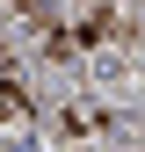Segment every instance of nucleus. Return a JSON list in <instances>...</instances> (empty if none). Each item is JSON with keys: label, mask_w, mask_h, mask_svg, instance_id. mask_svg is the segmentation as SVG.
I'll list each match as a JSON object with an SVG mask.
<instances>
[{"label": "nucleus", "mask_w": 145, "mask_h": 152, "mask_svg": "<svg viewBox=\"0 0 145 152\" xmlns=\"http://www.w3.org/2000/svg\"><path fill=\"white\" fill-rule=\"evenodd\" d=\"M36 22H44V15H36ZM109 36H116V15H80V22H44V51L51 58H72V51H87V44H109Z\"/></svg>", "instance_id": "obj_1"}, {"label": "nucleus", "mask_w": 145, "mask_h": 152, "mask_svg": "<svg viewBox=\"0 0 145 152\" xmlns=\"http://www.w3.org/2000/svg\"><path fill=\"white\" fill-rule=\"evenodd\" d=\"M22 123H36V102L15 72H0V130H22Z\"/></svg>", "instance_id": "obj_2"}, {"label": "nucleus", "mask_w": 145, "mask_h": 152, "mask_svg": "<svg viewBox=\"0 0 145 152\" xmlns=\"http://www.w3.org/2000/svg\"><path fill=\"white\" fill-rule=\"evenodd\" d=\"M102 130H116L109 109H65V138H102Z\"/></svg>", "instance_id": "obj_3"}, {"label": "nucleus", "mask_w": 145, "mask_h": 152, "mask_svg": "<svg viewBox=\"0 0 145 152\" xmlns=\"http://www.w3.org/2000/svg\"><path fill=\"white\" fill-rule=\"evenodd\" d=\"M7 7H29V0H7Z\"/></svg>", "instance_id": "obj_4"}]
</instances>
